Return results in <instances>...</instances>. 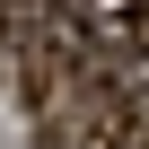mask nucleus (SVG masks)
Listing matches in <instances>:
<instances>
[{
    "label": "nucleus",
    "instance_id": "obj_1",
    "mask_svg": "<svg viewBox=\"0 0 149 149\" xmlns=\"http://www.w3.org/2000/svg\"><path fill=\"white\" fill-rule=\"evenodd\" d=\"M88 44H97V61H149V0H105Z\"/></svg>",
    "mask_w": 149,
    "mask_h": 149
}]
</instances>
